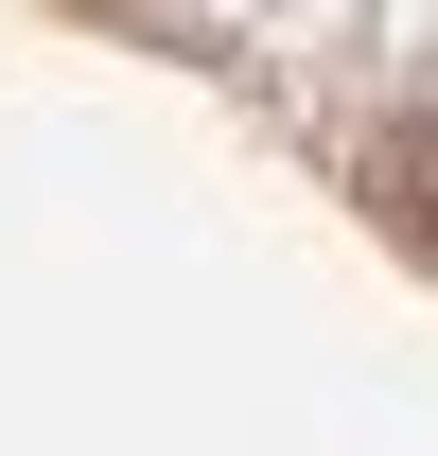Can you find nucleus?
<instances>
[{"label": "nucleus", "mask_w": 438, "mask_h": 456, "mask_svg": "<svg viewBox=\"0 0 438 456\" xmlns=\"http://www.w3.org/2000/svg\"><path fill=\"white\" fill-rule=\"evenodd\" d=\"M369 193H385V211H403V228L438 246V123H385V159H369Z\"/></svg>", "instance_id": "f257e3e1"}]
</instances>
